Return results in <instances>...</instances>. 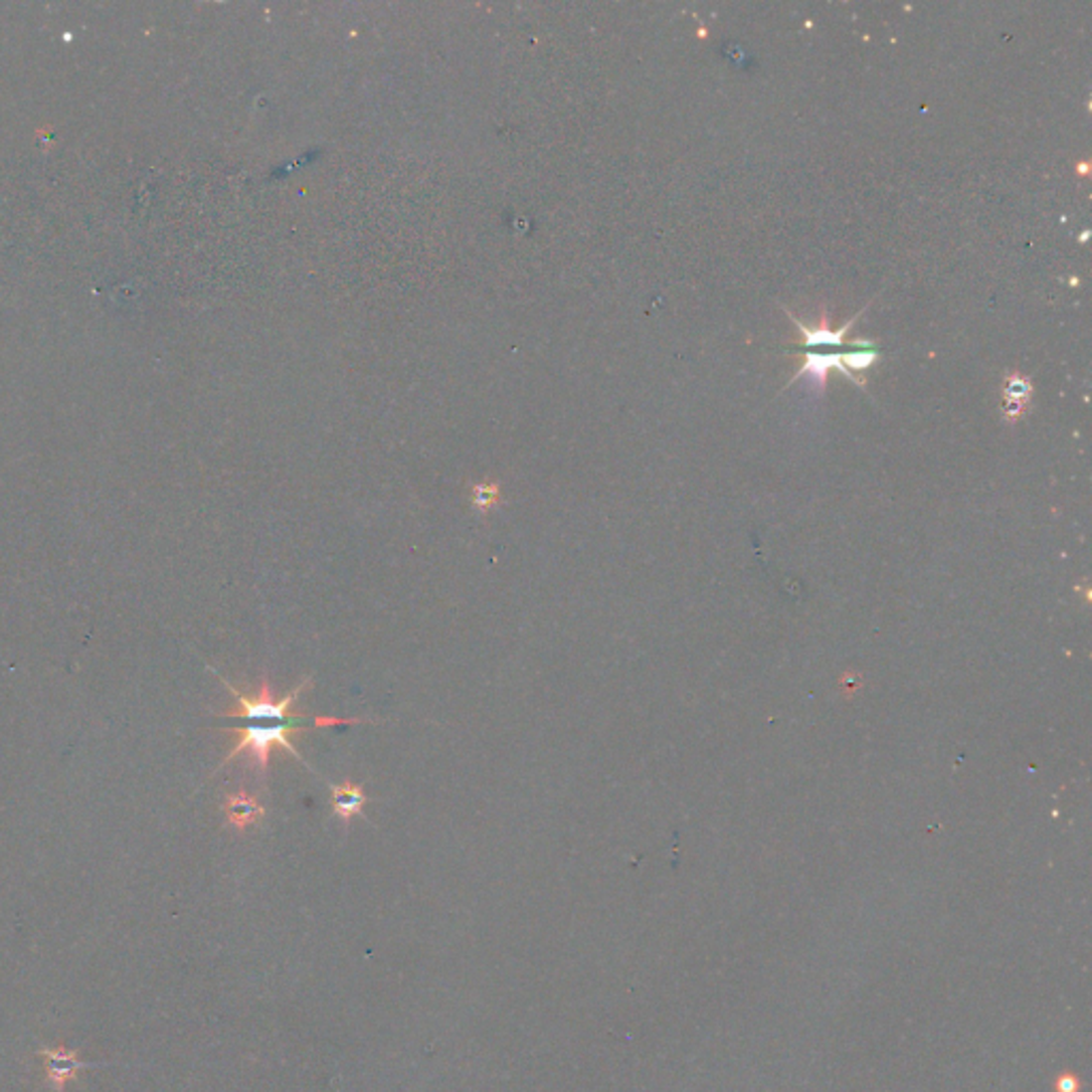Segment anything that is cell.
Masks as SVG:
<instances>
[{
	"label": "cell",
	"mask_w": 1092,
	"mask_h": 1092,
	"mask_svg": "<svg viewBox=\"0 0 1092 1092\" xmlns=\"http://www.w3.org/2000/svg\"><path fill=\"white\" fill-rule=\"evenodd\" d=\"M365 719L361 717H350V719H339V717H307V715H292L288 717L286 721H277V723H257V726H240V728H229L233 734H238V743L233 745V749L227 754V758L223 760V764H220V769L223 766H227L229 762H233L238 756L242 754H248L250 760L248 764L253 766V769L257 771L259 779L265 781L268 779V773H270V758H272V751L275 747H282L284 751H288V754L297 760L303 769H307L309 773H316L312 766H309L303 756L297 751V747L292 745L290 741V734L292 732H303V730H309V728H333V726H357V723H363ZM318 775V773H316Z\"/></svg>",
	"instance_id": "obj_1"
},
{
	"label": "cell",
	"mask_w": 1092,
	"mask_h": 1092,
	"mask_svg": "<svg viewBox=\"0 0 1092 1092\" xmlns=\"http://www.w3.org/2000/svg\"><path fill=\"white\" fill-rule=\"evenodd\" d=\"M216 676L231 691V696L238 700V708L223 713V717H242V719H255V721H261V719L286 721L288 717H292V704L297 702V698L309 687V683H312V676H305L303 681L299 685H294L290 689V693H286L284 698L275 700L272 683H270V676L265 672L261 676L257 696H248V693H244L235 685H231L227 678H223L218 672H216Z\"/></svg>",
	"instance_id": "obj_2"
},
{
	"label": "cell",
	"mask_w": 1092,
	"mask_h": 1092,
	"mask_svg": "<svg viewBox=\"0 0 1092 1092\" xmlns=\"http://www.w3.org/2000/svg\"><path fill=\"white\" fill-rule=\"evenodd\" d=\"M786 314L792 318L796 331H799V335H801V342H799V344H803L805 348H818V346H830V348L836 346V348H838V346H843V344H845V335H847V331L853 327L855 320H858V316H860L862 312H860V314H855L853 318H849V320L843 324V327H838V329L830 327V320H828V314H825V312H821V318H819L816 324H805V322H801L794 314H790L788 309H786Z\"/></svg>",
	"instance_id": "obj_3"
},
{
	"label": "cell",
	"mask_w": 1092,
	"mask_h": 1092,
	"mask_svg": "<svg viewBox=\"0 0 1092 1092\" xmlns=\"http://www.w3.org/2000/svg\"><path fill=\"white\" fill-rule=\"evenodd\" d=\"M223 811L227 816V823L233 825L238 832H244L248 825H257L268 816V811L257 801V796L248 794L246 790L227 794Z\"/></svg>",
	"instance_id": "obj_4"
},
{
	"label": "cell",
	"mask_w": 1092,
	"mask_h": 1092,
	"mask_svg": "<svg viewBox=\"0 0 1092 1092\" xmlns=\"http://www.w3.org/2000/svg\"><path fill=\"white\" fill-rule=\"evenodd\" d=\"M832 370H838L847 380H851L849 372L845 370L843 352H838V354L836 352L834 354H816V352L801 354V365H799V370H796V376L790 380V385L799 378H809L816 385V389L823 391L825 389V380H828V374Z\"/></svg>",
	"instance_id": "obj_5"
},
{
	"label": "cell",
	"mask_w": 1092,
	"mask_h": 1092,
	"mask_svg": "<svg viewBox=\"0 0 1092 1092\" xmlns=\"http://www.w3.org/2000/svg\"><path fill=\"white\" fill-rule=\"evenodd\" d=\"M43 1067H46V1080L52 1088L63 1090L80 1069L86 1065L78 1058L76 1052L67 1050V1047H48L41 1052Z\"/></svg>",
	"instance_id": "obj_6"
},
{
	"label": "cell",
	"mask_w": 1092,
	"mask_h": 1092,
	"mask_svg": "<svg viewBox=\"0 0 1092 1092\" xmlns=\"http://www.w3.org/2000/svg\"><path fill=\"white\" fill-rule=\"evenodd\" d=\"M370 803L365 796V790L361 784H352V781H344V784H331V809L333 816L342 819V823L350 825L352 818H365V805Z\"/></svg>",
	"instance_id": "obj_7"
},
{
	"label": "cell",
	"mask_w": 1092,
	"mask_h": 1092,
	"mask_svg": "<svg viewBox=\"0 0 1092 1092\" xmlns=\"http://www.w3.org/2000/svg\"><path fill=\"white\" fill-rule=\"evenodd\" d=\"M1002 400H1005V419H1020L1028 408V402L1032 400L1030 380L1015 372L1007 374L1005 382H1002Z\"/></svg>",
	"instance_id": "obj_8"
},
{
	"label": "cell",
	"mask_w": 1092,
	"mask_h": 1092,
	"mask_svg": "<svg viewBox=\"0 0 1092 1092\" xmlns=\"http://www.w3.org/2000/svg\"><path fill=\"white\" fill-rule=\"evenodd\" d=\"M471 506L478 514L491 512L499 506V484L497 482H480L471 486Z\"/></svg>",
	"instance_id": "obj_9"
}]
</instances>
